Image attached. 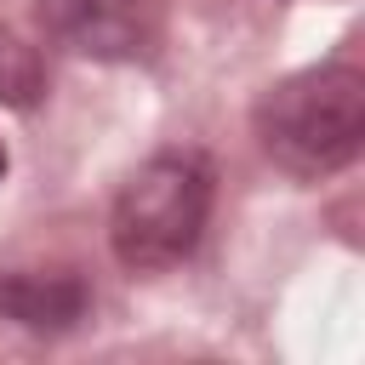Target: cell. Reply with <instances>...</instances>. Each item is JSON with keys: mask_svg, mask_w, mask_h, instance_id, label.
Instances as JSON below:
<instances>
[{"mask_svg": "<svg viewBox=\"0 0 365 365\" xmlns=\"http://www.w3.org/2000/svg\"><path fill=\"white\" fill-rule=\"evenodd\" d=\"M251 131L279 171L302 182L331 177L365 148V74L354 63L302 68L262 91V103L251 108Z\"/></svg>", "mask_w": 365, "mask_h": 365, "instance_id": "6da1fadb", "label": "cell"}, {"mask_svg": "<svg viewBox=\"0 0 365 365\" xmlns=\"http://www.w3.org/2000/svg\"><path fill=\"white\" fill-rule=\"evenodd\" d=\"M205 217H211V165L200 154H154L120 188L108 217V245L120 268L160 274L200 245Z\"/></svg>", "mask_w": 365, "mask_h": 365, "instance_id": "7a4b0ae2", "label": "cell"}, {"mask_svg": "<svg viewBox=\"0 0 365 365\" xmlns=\"http://www.w3.org/2000/svg\"><path fill=\"white\" fill-rule=\"evenodd\" d=\"M40 23L57 46L103 63H125L154 46V0H40Z\"/></svg>", "mask_w": 365, "mask_h": 365, "instance_id": "3957f363", "label": "cell"}, {"mask_svg": "<svg viewBox=\"0 0 365 365\" xmlns=\"http://www.w3.org/2000/svg\"><path fill=\"white\" fill-rule=\"evenodd\" d=\"M91 291L74 274H0V314L23 331H74Z\"/></svg>", "mask_w": 365, "mask_h": 365, "instance_id": "277c9868", "label": "cell"}, {"mask_svg": "<svg viewBox=\"0 0 365 365\" xmlns=\"http://www.w3.org/2000/svg\"><path fill=\"white\" fill-rule=\"evenodd\" d=\"M46 91V68L34 57V46H23L17 34H0V103L6 108H34Z\"/></svg>", "mask_w": 365, "mask_h": 365, "instance_id": "5b68a950", "label": "cell"}, {"mask_svg": "<svg viewBox=\"0 0 365 365\" xmlns=\"http://www.w3.org/2000/svg\"><path fill=\"white\" fill-rule=\"evenodd\" d=\"M0 171H6V154H0Z\"/></svg>", "mask_w": 365, "mask_h": 365, "instance_id": "8992f818", "label": "cell"}]
</instances>
